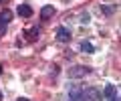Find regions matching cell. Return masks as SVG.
Instances as JSON below:
<instances>
[{"label": "cell", "instance_id": "obj_1", "mask_svg": "<svg viewBox=\"0 0 121 101\" xmlns=\"http://www.w3.org/2000/svg\"><path fill=\"white\" fill-rule=\"evenodd\" d=\"M83 97H85L87 101H103L101 91H99V89H95V87H87L85 91H83Z\"/></svg>", "mask_w": 121, "mask_h": 101}, {"label": "cell", "instance_id": "obj_2", "mask_svg": "<svg viewBox=\"0 0 121 101\" xmlns=\"http://www.w3.org/2000/svg\"><path fill=\"white\" fill-rule=\"evenodd\" d=\"M89 73V67H73V69H69V77H73V79H81V77H85V75Z\"/></svg>", "mask_w": 121, "mask_h": 101}, {"label": "cell", "instance_id": "obj_3", "mask_svg": "<svg viewBox=\"0 0 121 101\" xmlns=\"http://www.w3.org/2000/svg\"><path fill=\"white\" fill-rule=\"evenodd\" d=\"M56 40L59 43H69L71 40V31L67 26H59L56 28Z\"/></svg>", "mask_w": 121, "mask_h": 101}, {"label": "cell", "instance_id": "obj_4", "mask_svg": "<svg viewBox=\"0 0 121 101\" xmlns=\"http://www.w3.org/2000/svg\"><path fill=\"white\" fill-rule=\"evenodd\" d=\"M103 97L107 101H113L117 97V93H115V85H105V91H103Z\"/></svg>", "mask_w": 121, "mask_h": 101}, {"label": "cell", "instance_id": "obj_5", "mask_svg": "<svg viewBox=\"0 0 121 101\" xmlns=\"http://www.w3.org/2000/svg\"><path fill=\"white\" fill-rule=\"evenodd\" d=\"M52 14H55V8H52V4L43 6V10H40V18H43V20H48Z\"/></svg>", "mask_w": 121, "mask_h": 101}, {"label": "cell", "instance_id": "obj_6", "mask_svg": "<svg viewBox=\"0 0 121 101\" xmlns=\"http://www.w3.org/2000/svg\"><path fill=\"white\" fill-rule=\"evenodd\" d=\"M18 14L24 18H30L32 16V8H30L28 4H18Z\"/></svg>", "mask_w": 121, "mask_h": 101}, {"label": "cell", "instance_id": "obj_7", "mask_svg": "<svg viewBox=\"0 0 121 101\" xmlns=\"http://www.w3.org/2000/svg\"><path fill=\"white\" fill-rule=\"evenodd\" d=\"M81 51H83V53H95V47H93L89 40H83V43H81Z\"/></svg>", "mask_w": 121, "mask_h": 101}, {"label": "cell", "instance_id": "obj_8", "mask_svg": "<svg viewBox=\"0 0 121 101\" xmlns=\"http://www.w3.org/2000/svg\"><path fill=\"white\" fill-rule=\"evenodd\" d=\"M39 35H40L39 28H28V31H26V36H28V40H36V39H39Z\"/></svg>", "mask_w": 121, "mask_h": 101}, {"label": "cell", "instance_id": "obj_9", "mask_svg": "<svg viewBox=\"0 0 121 101\" xmlns=\"http://www.w3.org/2000/svg\"><path fill=\"white\" fill-rule=\"evenodd\" d=\"M6 28H8V22H6L4 18L0 16V36H4V32H6Z\"/></svg>", "mask_w": 121, "mask_h": 101}, {"label": "cell", "instance_id": "obj_10", "mask_svg": "<svg viewBox=\"0 0 121 101\" xmlns=\"http://www.w3.org/2000/svg\"><path fill=\"white\" fill-rule=\"evenodd\" d=\"M0 16L4 18L6 22H10V18H12V12H10V10H2V12H0Z\"/></svg>", "mask_w": 121, "mask_h": 101}, {"label": "cell", "instance_id": "obj_11", "mask_svg": "<svg viewBox=\"0 0 121 101\" xmlns=\"http://www.w3.org/2000/svg\"><path fill=\"white\" fill-rule=\"evenodd\" d=\"M81 22H83V24H87V22H89V14H87V12L81 14Z\"/></svg>", "mask_w": 121, "mask_h": 101}, {"label": "cell", "instance_id": "obj_12", "mask_svg": "<svg viewBox=\"0 0 121 101\" xmlns=\"http://www.w3.org/2000/svg\"><path fill=\"white\" fill-rule=\"evenodd\" d=\"M103 12H105V14H111L113 8H111V6H103Z\"/></svg>", "mask_w": 121, "mask_h": 101}, {"label": "cell", "instance_id": "obj_13", "mask_svg": "<svg viewBox=\"0 0 121 101\" xmlns=\"http://www.w3.org/2000/svg\"><path fill=\"white\" fill-rule=\"evenodd\" d=\"M16 101H28V99H26V97H20V99H16Z\"/></svg>", "mask_w": 121, "mask_h": 101}, {"label": "cell", "instance_id": "obj_14", "mask_svg": "<svg viewBox=\"0 0 121 101\" xmlns=\"http://www.w3.org/2000/svg\"><path fill=\"white\" fill-rule=\"evenodd\" d=\"M0 73H2V65H0Z\"/></svg>", "mask_w": 121, "mask_h": 101}, {"label": "cell", "instance_id": "obj_15", "mask_svg": "<svg viewBox=\"0 0 121 101\" xmlns=\"http://www.w3.org/2000/svg\"><path fill=\"white\" fill-rule=\"evenodd\" d=\"M0 99H2V95H0Z\"/></svg>", "mask_w": 121, "mask_h": 101}, {"label": "cell", "instance_id": "obj_16", "mask_svg": "<svg viewBox=\"0 0 121 101\" xmlns=\"http://www.w3.org/2000/svg\"><path fill=\"white\" fill-rule=\"evenodd\" d=\"M0 2H2V0H0Z\"/></svg>", "mask_w": 121, "mask_h": 101}]
</instances>
